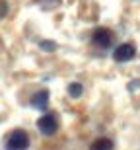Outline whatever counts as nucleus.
I'll list each match as a JSON object with an SVG mask.
<instances>
[{"mask_svg":"<svg viewBox=\"0 0 140 150\" xmlns=\"http://www.w3.org/2000/svg\"><path fill=\"white\" fill-rule=\"evenodd\" d=\"M90 150H113V142L109 139H97L91 142Z\"/></svg>","mask_w":140,"mask_h":150,"instance_id":"obj_6","label":"nucleus"},{"mask_svg":"<svg viewBox=\"0 0 140 150\" xmlns=\"http://www.w3.org/2000/svg\"><path fill=\"white\" fill-rule=\"evenodd\" d=\"M29 146V137L23 129L12 131L8 140H6V150H27Z\"/></svg>","mask_w":140,"mask_h":150,"instance_id":"obj_1","label":"nucleus"},{"mask_svg":"<svg viewBox=\"0 0 140 150\" xmlns=\"http://www.w3.org/2000/svg\"><path fill=\"white\" fill-rule=\"evenodd\" d=\"M37 129L43 134H47V137L55 134L58 131V117H56V113H43L37 119Z\"/></svg>","mask_w":140,"mask_h":150,"instance_id":"obj_2","label":"nucleus"},{"mask_svg":"<svg viewBox=\"0 0 140 150\" xmlns=\"http://www.w3.org/2000/svg\"><path fill=\"white\" fill-rule=\"evenodd\" d=\"M39 4L43 10H53V8H56L61 4V0H39Z\"/></svg>","mask_w":140,"mask_h":150,"instance_id":"obj_8","label":"nucleus"},{"mask_svg":"<svg viewBox=\"0 0 140 150\" xmlns=\"http://www.w3.org/2000/svg\"><path fill=\"white\" fill-rule=\"evenodd\" d=\"M91 41H94L95 47L107 49V47H111V43H113V33L105 28H97L94 31V35H91Z\"/></svg>","mask_w":140,"mask_h":150,"instance_id":"obj_3","label":"nucleus"},{"mask_svg":"<svg viewBox=\"0 0 140 150\" xmlns=\"http://www.w3.org/2000/svg\"><path fill=\"white\" fill-rule=\"evenodd\" d=\"M136 55V49H134V45L132 43H123V45H119L117 49H115V53H113V59L117 62H129L132 61Z\"/></svg>","mask_w":140,"mask_h":150,"instance_id":"obj_4","label":"nucleus"},{"mask_svg":"<svg viewBox=\"0 0 140 150\" xmlns=\"http://www.w3.org/2000/svg\"><path fill=\"white\" fill-rule=\"evenodd\" d=\"M82 92H84V88H82V84H78V82H72L68 86V94L72 96V98H80Z\"/></svg>","mask_w":140,"mask_h":150,"instance_id":"obj_7","label":"nucleus"},{"mask_svg":"<svg viewBox=\"0 0 140 150\" xmlns=\"http://www.w3.org/2000/svg\"><path fill=\"white\" fill-rule=\"evenodd\" d=\"M47 105H49V92L47 90H39L31 96V107L43 111V109H47Z\"/></svg>","mask_w":140,"mask_h":150,"instance_id":"obj_5","label":"nucleus"},{"mask_svg":"<svg viewBox=\"0 0 140 150\" xmlns=\"http://www.w3.org/2000/svg\"><path fill=\"white\" fill-rule=\"evenodd\" d=\"M8 14V2L6 0H0V18H4Z\"/></svg>","mask_w":140,"mask_h":150,"instance_id":"obj_9","label":"nucleus"},{"mask_svg":"<svg viewBox=\"0 0 140 150\" xmlns=\"http://www.w3.org/2000/svg\"><path fill=\"white\" fill-rule=\"evenodd\" d=\"M41 47H43V49H49V51L55 49V45H53V43H41Z\"/></svg>","mask_w":140,"mask_h":150,"instance_id":"obj_10","label":"nucleus"}]
</instances>
